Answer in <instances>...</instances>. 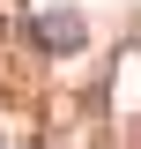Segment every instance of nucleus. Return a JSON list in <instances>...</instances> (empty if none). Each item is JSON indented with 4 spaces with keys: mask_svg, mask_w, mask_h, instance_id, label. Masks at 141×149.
<instances>
[{
    "mask_svg": "<svg viewBox=\"0 0 141 149\" xmlns=\"http://www.w3.org/2000/svg\"><path fill=\"white\" fill-rule=\"evenodd\" d=\"M82 15L74 8H52V15H37V45H52V52H82Z\"/></svg>",
    "mask_w": 141,
    "mask_h": 149,
    "instance_id": "nucleus-1",
    "label": "nucleus"
}]
</instances>
